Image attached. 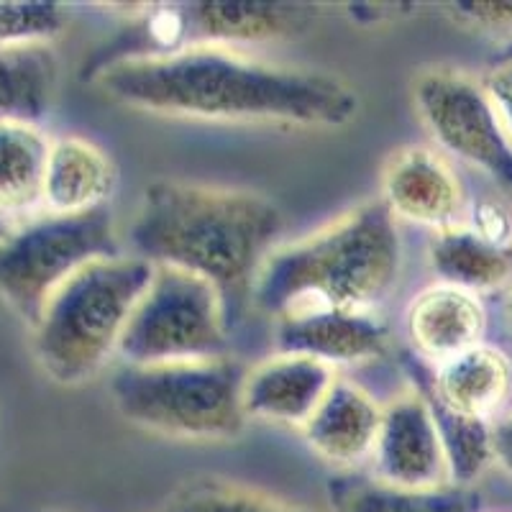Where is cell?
<instances>
[{
    "instance_id": "25",
    "label": "cell",
    "mask_w": 512,
    "mask_h": 512,
    "mask_svg": "<svg viewBox=\"0 0 512 512\" xmlns=\"http://www.w3.org/2000/svg\"><path fill=\"white\" fill-rule=\"evenodd\" d=\"M464 226L487 244L512 249V208L500 198H479L466 203Z\"/></svg>"
},
{
    "instance_id": "4",
    "label": "cell",
    "mask_w": 512,
    "mask_h": 512,
    "mask_svg": "<svg viewBox=\"0 0 512 512\" xmlns=\"http://www.w3.org/2000/svg\"><path fill=\"white\" fill-rule=\"evenodd\" d=\"M152 274L154 264L118 254L82 267L64 282L34 323L41 372L62 387L93 379L121 349L128 320Z\"/></svg>"
},
{
    "instance_id": "19",
    "label": "cell",
    "mask_w": 512,
    "mask_h": 512,
    "mask_svg": "<svg viewBox=\"0 0 512 512\" xmlns=\"http://www.w3.org/2000/svg\"><path fill=\"white\" fill-rule=\"evenodd\" d=\"M57 80L52 44H0V123H39L52 108Z\"/></svg>"
},
{
    "instance_id": "14",
    "label": "cell",
    "mask_w": 512,
    "mask_h": 512,
    "mask_svg": "<svg viewBox=\"0 0 512 512\" xmlns=\"http://www.w3.org/2000/svg\"><path fill=\"white\" fill-rule=\"evenodd\" d=\"M274 338L280 351L305 354L333 369L379 359L390 349V333L374 313L333 308L282 315Z\"/></svg>"
},
{
    "instance_id": "10",
    "label": "cell",
    "mask_w": 512,
    "mask_h": 512,
    "mask_svg": "<svg viewBox=\"0 0 512 512\" xmlns=\"http://www.w3.org/2000/svg\"><path fill=\"white\" fill-rule=\"evenodd\" d=\"M395 221L448 231L464 223L466 198L451 164L431 146H402L382 169V198Z\"/></svg>"
},
{
    "instance_id": "15",
    "label": "cell",
    "mask_w": 512,
    "mask_h": 512,
    "mask_svg": "<svg viewBox=\"0 0 512 512\" xmlns=\"http://www.w3.org/2000/svg\"><path fill=\"white\" fill-rule=\"evenodd\" d=\"M116 190L113 159L82 136L52 139L41 182V210L54 216H82L108 208Z\"/></svg>"
},
{
    "instance_id": "18",
    "label": "cell",
    "mask_w": 512,
    "mask_h": 512,
    "mask_svg": "<svg viewBox=\"0 0 512 512\" xmlns=\"http://www.w3.org/2000/svg\"><path fill=\"white\" fill-rule=\"evenodd\" d=\"M49 144L39 123H0V221H26L41 210Z\"/></svg>"
},
{
    "instance_id": "3",
    "label": "cell",
    "mask_w": 512,
    "mask_h": 512,
    "mask_svg": "<svg viewBox=\"0 0 512 512\" xmlns=\"http://www.w3.org/2000/svg\"><path fill=\"white\" fill-rule=\"evenodd\" d=\"M400 272L397 221L382 200H367L305 239L277 246L254 285V305L274 318L320 308L374 313Z\"/></svg>"
},
{
    "instance_id": "28",
    "label": "cell",
    "mask_w": 512,
    "mask_h": 512,
    "mask_svg": "<svg viewBox=\"0 0 512 512\" xmlns=\"http://www.w3.org/2000/svg\"><path fill=\"white\" fill-rule=\"evenodd\" d=\"M492 436H495V464H500L512 477V408L495 420Z\"/></svg>"
},
{
    "instance_id": "16",
    "label": "cell",
    "mask_w": 512,
    "mask_h": 512,
    "mask_svg": "<svg viewBox=\"0 0 512 512\" xmlns=\"http://www.w3.org/2000/svg\"><path fill=\"white\" fill-rule=\"evenodd\" d=\"M382 405L351 379L336 377L315 413L303 425V436L320 459L336 466H356L372 459Z\"/></svg>"
},
{
    "instance_id": "13",
    "label": "cell",
    "mask_w": 512,
    "mask_h": 512,
    "mask_svg": "<svg viewBox=\"0 0 512 512\" xmlns=\"http://www.w3.org/2000/svg\"><path fill=\"white\" fill-rule=\"evenodd\" d=\"M405 333L413 356L428 367H438L443 361L484 344L487 310L482 297L474 292L433 282L408 303Z\"/></svg>"
},
{
    "instance_id": "8",
    "label": "cell",
    "mask_w": 512,
    "mask_h": 512,
    "mask_svg": "<svg viewBox=\"0 0 512 512\" xmlns=\"http://www.w3.org/2000/svg\"><path fill=\"white\" fill-rule=\"evenodd\" d=\"M413 100L443 152L512 192V139L482 80L451 67H433L413 80Z\"/></svg>"
},
{
    "instance_id": "12",
    "label": "cell",
    "mask_w": 512,
    "mask_h": 512,
    "mask_svg": "<svg viewBox=\"0 0 512 512\" xmlns=\"http://www.w3.org/2000/svg\"><path fill=\"white\" fill-rule=\"evenodd\" d=\"M336 377V369L323 361L292 351H277L246 369V418L303 431V425L331 390Z\"/></svg>"
},
{
    "instance_id": "30",
    "label": "cell",
    "mask_w": 512,
    "mask_h": 512,
    "mask_svg": "<svg viewBox=\"0 0 512 512\" xmlns=\"http://www.w3.org/2000/svg\"><path fill=\"white\" fill-rule=\"evenodd\" d=\"M11 226L13 223H6V221H0V239H3V236H6L8 231H11Z\"/></svg>"
},
{
    "instance_id": "23",
    "label": "cell",
    "mask_w": 512,
    "mask_h": 512,
    "mask_svg": "<svg viewBox=\"0 0 512 512\" xmlns=\"http://www.w3.org/2000/svg\"><path fill=\"white\" fill-rule=\"evenodd\" d=\"M162 512H313L226 479H195L169 497Z\"/></svg>"
},
{
    "instance_id": "5",
    "label": "cell",
    "mask_w": 512,
    "mask_h": 512,
    "mask_svg": "<svg viewBox=\"0 0 512 512\" xmlns=\"http://www.w3.org/2000/svg\"><path fill=\"white\" fill-rule=\"evenodd\" d=\"M246 369L231 354L172 364H123L111 382L118 413L144 431L228 441L246 425Z\"/></svg>"
},
{
    "instance_id": "27",
    "label": "cell",
    "mask_w": 512,
    "mask_h": 512,
    "mask_svg": "<svg viewBox=\"0 0 512 512\" xmlns=\"http://www.w3.org/2000/svg\"><path fill=\"white\" fill-rule=\"evenodd\" d=\"M482 85L489 93V98H492V103H495L502 126H505V131L512 139V57L495 64V67L482 77Z\"/></svg>"
},
{
    "instance_id": "6",
    "label": "cell",
    "mask_w": 512,
    "mask_h": 512,
    "mask_svg": "<svg viewBox=\"0 0 512 512\" xmlns=\"http://www.w3.org/2000/svg\"><path fill=\"white\" fill-rule=\"evenodd\" d=\"M118 254L121 246L108 208L82 216L41 213L18 221L0 239V300L34 326L64 282L82 267Z\"/></svg>"
},
{
    "instance_id": "26",
    "label": "cell",
    "mask_w": 512,
    "mask_h": 512,
    "mask_svg": "<svg viewBox=\"0 0 512 512\" xmlns=\"http://www.w3.org/2000/svg\"><path fill=\"white\" fill-rule=\"evenodd\" d=\"M459 21L492 34H512V3H456L448 6Z\"/></svg>"
},
{
    "instance_id": "24",
    "label": "cell",
    "mask_w": 512,
    "mask_h": 512,
    "mask_svg": "<svg viewBox=\"0 0 512 512\" xmlns=\"http://www.w3.org/2000/svg\"><path fill=\"white\" fill-rule=\"evenodd\" d=\"M64 26V8L52 3H0V44H52Z\"/></svg>"
},
{
    "instance_id": "7",
    "label": "cell",
    "mask_w": 512,
    "mask_h": 512,
    "mask_svg": "<svg viewBox=\"0 0 512 512\" xmlns=\"http://www.w3.org/2000/svg\"><path fill=\"white\" fill-rule=\"evenodd\" d=\"M228 315L210 282L175 267H154L121 341L126 364H172L228 354Z\"/></svg>"
},
{
    "instance_id": "22",
    "label": "cell",
    "mask_w": 512,
    "mask_h": 512,
    "mask_svg": "<svg viewBox=\"0 0 512 512\" xmlns=\"http://www.w3.org/2000/svg\"><path fill=\"white\" fill-rule=\"evenodd\" d=\"M423 397L428 400V408L436 420L438 438H441L448 466V482L459 484V487H472L489 466L495 464V436H492L495 423L454 413L425 392Z\"/></svg>"
},
{
    "instance_id": "9",
    "label": "cell",
    "mask_w": 512,
    "mask_h": 512,
    "mask_svg": "<svg viewBox=\"0 0 512 512\" xmlns=\"http://www.w3.org/2000/svg\"><path fill=\"white\" fill-rule=\"evenodd\" d=\"M372 479L400 489H433L448 482V466L428 400L420 390L382 405Z\"/></svg>"
},
{
    "instance_id": "17",
    "label": "cell",
    "mask_w": 512,
    "mask_h": 512,
    "mask_svg": "<svg viewBox=\"0 0 512 512\" xmlns=\"http://www.w3.org/2000/svg\"><path fill=\"white\" fill-rule=\"evenodd\" d=\"M318 8L303 3H192L185 6L192 44L231 47L292 39L315 21Z\"/></svg>"
},
{
    "instance_id": "20",
    "label": "cell",
    "mask_w": 512,
    "mask_h": 512,
    "mask_svg": "<svg viewBox=\"0 0 512 512\" xmlns=\"http://www.w3.org/2000/svg\"><path fill=\"white\" fill-rule=\"evenodd\" d=\"M431 269L436 282L482 297L512 287V249L487 244L461 223L436 233L431 244Z\"/></svg>"
},
{
    "instance_id": "29",
    "label": "cell",
    "mask_w": 512,
    "mask_h": 512,
    "mask_svg": "<svg viewBox=\"0 0 512 512\" xmlns=\"http://www.w3.org/2000/svg\"><path fill=\"white\" fill-rule=\"evenodd\" d=\"M505 323H507V333L512 338V287L507 292V300H505Z\"/></svg>"
},
{
    "instance_id": "21",
    "label": "cell",
    "mask_w": 512,
    "mask_h": 512,
    "mask_svg": "<svg viewBox=\"0 0 512 512\" xmlns=\"http://www.w3.org/2000/svg\"><path fill=\"white\" fill-rule=\"evenodd\" d=\"M331 505L336 512H479V495L459 484L400 489L372 477H338L331 482Z\"/></svg>"
},
{
    "instance_id": "2",
    "label": "cell",
    "mask_w": 512,
    "mask_h": 512,
    "mask_svg": "<svg viewBox=\"0 0 512 512\" xmlns=\"http://www.w3.org/2000/svg\"><path fill=\"white\" fill-rule=\"evenodd\" d=\"M282 228L280 205L262 192L162 177L141 192L128 254L203 277L223 297L233 326L254 303V285Z\"/></svg>"
},
{
    "instance_id": "11",
    "label": "cell",
    "mask_w": 512,
    "mask_h": 512,
    "mask_svg": "<svg viewBox=\"0 0 512 512\" xmlns=\"http://www.w3.org/2000/svg\"><path fill=\"white\" fill-rule=\"evenodd\" d=\"M405 369L413 387L454 413L495 423L512 400V359L497 346L479 344L438 367L410 354Z\"/></svg>"
},
{
    "instance_id": "1",
    "label": "cell",
    "mask_w": 512,
    "mask_h": 512,
    "mask_svg": "<svg viewBox=\"0 0 512 512\" xmlns=\"http://www.w3.org/2000/svg\"><path fill=\"white\" fill-rule=\"evenodd\" d=\"M98 85L128 108L190 121L344 128L361 108L354 85L333 72L287 67L213 44L123 54L100 67Z\"/></svg>"
}]
</instances>
